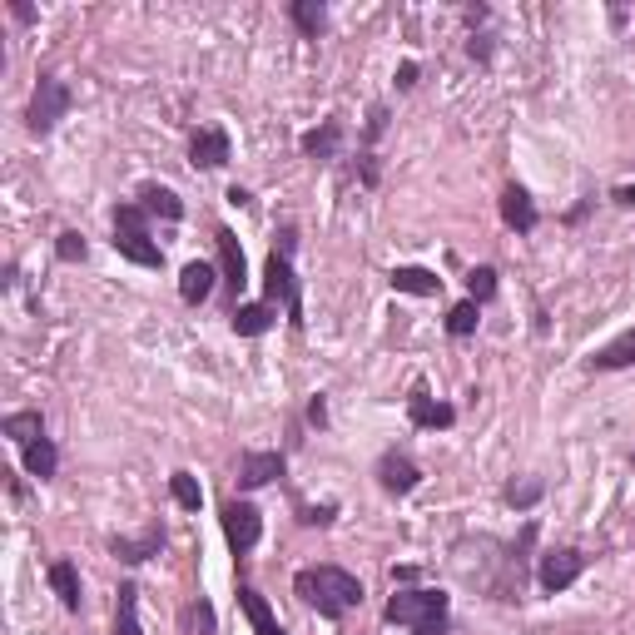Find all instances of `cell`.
I'll use <instances>...</instances> for the list:
<instances>
[{"instance_id": "1", "label": "cell", "mask_w": 635, "mask_h": 635, "mask_svg": "<svg viewBox=\"0 0 635 635\" xmlns=\"http://www.w3.org/2000/svg\"><path fill=\"white\" fill-rule=\"evenodd\" d=\"M293 596L323 621H343L353 606H363V581L343 566H303L293 576Z\"/></svg>"}, {"instance_id": "2", "label": "cell", "mask_w": 635, "mask_h": 635, "mask_svg": "<svg viewBox=\"0 0 635 635\" xmlns=\"http://www.w3.org/2000/svg\"><path fill=\"white\" fill-rule=\"evenodd\" d=\"M387 626H407L412 635H447L452 631V606L442 591H397L382 606Z\"/></svg>"}, {"instance_id": "3", "label": "cell", "mask_w": 635, "mask_h": 635, "mask_svg": "<svg viewBox=\"0 0 635 635\" xmlns=\"http://www.w3.org/2000/svg\"><path fill=\"white\" fill-rule=\"evenodd\" d=\"M115 254H125L129 263H139V268H159V263H164V249L149 239V214H144V204H120V209H115Z\"/></svg>"}, {"instance_id": "4", "label": "cell", "mask_w": 635, "mask_h": 635, "mask_svg": "<svg viewBox=\"0 0 635 635\" xmlns=\"http://www.w3.org/2000/svg\"><path fill=\"white\" fill-rule=\"evenodd\" d=\"M263 303H273V308L283 303L288 323L303 328V288H298V273L283 254H268V263H263Z\"/></svg>"}, {"instance_id": "5", "label": "cell", "mask_w": 635, "mask_h": 635, "mask_svg": "<svg viewBox=\"0 0 635 635\" xmlns=\"http://www.w3.org/2000/svg\"><path fill=\"white\" fill-rule=\"evenodd\" d=\"M65 115H70V90H65V80L40 75V85H35V95H30V110H25V125L35 129V134H50Z\"/></svg>"}, {"instance_id": "6", "label": "cell", "mask_w": 635, "mask_h": 635, "mask_svg": "<svg viewBox=\"0 0 635 635\" xmlns=\"http://www.w3.org/2000/svg\"><path fill=\"white\" fill-rule=\"evenodd\" d=\"M581 571H586V551H576V546H556V551H546L541 556V571H536V581H541V591H566V586H576L581 581Z\"/></svg>"}, {"instance_id": "7", "label": "cell", "mask_w": 635, "mask_h": 635, "mask_svg": "<svg viewBox=\"0 0 635 635\" xmlns=\"http://www.w3.org/2000/svg\"><path fill=\"white\" fill-rule=\"evenodd\" d=\"M219 521H224V536H229L234 556H249L258 546V536H263V516H258L254 502H229Z\"/></svg>"}, {"instance_id": "8", "label": "cell", "mask_w": 635, "mask_h": 635, "mask_svg": "<svg viewBox=\"0 0 635 635\" xmlns=\"http://www.w3.org/2000/svg\"><path fill=\"white\" fill-rule=\"evenodd\" d=\"M378 482H382V492L407 497V492H417L422 472H417V462H412V457H402V452H382V457H378Z\"/></svg>"}, {"instance_id": "9", "label": "cell", "mask_w": 635, "mask_h": 635, "mask_svg": "<svg viewBox=\"0 0 635 635\" xmlns=\"http://www.w3.org/2000/svg\"><path fill=\"white\" fill-rule=\"evenodd\" d=\"M229 154H234V144H229V134H224L219 125L199 129L194 144H189V164H194V169H224Z\"/></svg>"}, {"instance_id": "10", "label": "cell", "mask_w": 635, "mask_h": 635, "mask_svg": "<svg viewBox=\"0 0 635 635\" xmlns=\"http://www.w3.org/2000/svg\"><path fill=\"white\" fill-rule=\"evenodd\" d=\"M407 417H412V427H427V432H437V427H452V422H457V407H452V402H437V397H427L422 387H412V397H407Z\"/></svg>"}, {"instance_id": "11", "label": "cell", "mask_w": 635, "mask_h": 635, "mask_svg": "<svg viewBox=\"0 0 635 635\" xmlns=\"http://www.w3.org/2000/svg\"><path fill=\"white\" fill-rule=\"evenodd\" d=\"M214 244H219V268H224V283H229V293L239 298V293H244V283H249V263H244V249H239L234 229H214Z\"/></svg>"}, {"instance_id": "12", "label": "cell", "mask_w": 635, "mask_h": 635, "mask_svg": "<svg viewBox=\"0 0 635 635\" xmlns=\"http://www.w3.org/2000/svg\"><path fill=\"white\" fill-rule=\"evenodd\" d=\"M283 452H244V462H239V487L244 492H254V487H268L273 477H283Z\"/></svg>"}, {"instance_id": "13", "label": "cell", "mask_w": 635, "mask_h": 635, "mask_svg": "<svg viewBox=\"0 0 635 635\" xmlns=\"http://www.w3.org/2000/svg\"><path fill=\"white\" fill-rule=\"evenodd\" d=\"M110 551H115L125 566H139V561H149V556H159V551H164V526L154 521L144 536H115V541H110Z\"/></svg>"}, {"instance_id": "14", "label": "cell", "mask_w": 635, "mask_h": 635, "mask_svg": "<svg viewBox=\"0 0 635 635\" xmlns=\"http://www.w3.org/2000/svg\"><path fill=\"white\" fill-rule=\"evenodd\" d=\"M502 219H507V229H516V234H531L541 224V214H536V204H531V194L521 184L502 189Z\"/></svg>"}, {"instance_id": "15", "label": "cell", "mask_w": 635, "mask_h": 635, "mask_svg": "<svg viewBox=\"0 0 635 635\" xmlns=\"http://www.w3.org/2000/svg\"><path fill=\"white\" fill-rule=\"evenodd\" d=\"M214 278H219V268H214V263H204V258L184 263V273H179V298H184L189 308H199V303L214 293Z\"/></svg>"}, {"instance_id": "16", "label": "cell", "mask_w": 635, "mask_h": 635, "mask_svg": "<svg viewBox=\"0 0 635 635\" xmlns=\"http://www.w3.org/2000/svg\"><path fill=\"white\" fill-rule=\"evenodd\" d=\"M50 591L60 596L65 611H80L85 591H80V571H75V561H50Z\"/></svg>"}, {"instance_id": "17", "label": "cell", "mask_w": 635, "mask_h": 635, "mask_svg": "<svg viewBox=\"0 0 635 635\" xmlns=\"http://www.w3.org/2000/svg\"><path fill=\"white\" fill-rule=\"evenodd\" d=\"M278 323V308L273 303H239L234 308V333L239 338H258V333H268Z\"/></svg>"}, {"instance_id": "18", "label": "cell", "mask_w": 635, "mask_h": 635, "mask_svg": "<svg viewBox=\"0 0 635 635\" xmlns=\"http://www.w3.org/2000/svg\"><path fill=\"white\" fill-rule=\"evenodd\" d=\"M387 283H392L397 293H412V298H432V293L442 288V278H437L432 268H392Z\"/></svg>"}, {"instance_id": "19", "label": "cell", "mask_w": 635, "mask_h": 635, "mask_svg": "<svg viewBox=\"0 0 635 635\" xmlns=\"http://www.w3.org/2000/svg\"><path fill=\"white\" fill-rule=\"evenodd\" d=\"M239 606H244V616H249V626H254V635H283V626L273 621V611H268V601L258 596L254 586L244 581L239 586Z\"/></svg>"}, {"instance_id": "20", "label": "cell", "mask_w": 635, "mask_h": 635, "mask_svg": "<svg viewBox=\"0 0 635 635\" xmlns=\"http://www.w3.org/2000/svg\"><path fill=\"white\" fill-rule=\"evenodd\" d=\"M139 199H144V214H159V219H184V199L174 194V189H164V184H144L139 189Z\"/></svg>"}, {"instance_id": "21", "label": "cell", "mask_w": 635, "mask_h": 635, "mask_svg": "<svg viewBox=\"0 0 635 635\" xmlns=\"http://www.w3.org/2000/svg\"><path fill=\"white\" fill-rule=\"evenodd\" d=\"M631 363H635V328H631V333H621L616 343H606V348L591 358V368H596V373H616V368H631Z\"/></svg>"}, {"instance_id": "22", "label": "cell", "mask_w": 635, "mask_h": 635, "mask_svg": "<svg viewBox=\"0 0 635 635\" xmlns=\"http://www.w3.org/2000/svg\"><path fill=\"white\" fill-rule=\"evenodd\" d=\"M288 15H293V25H298L308 40H318V35L328 30V5H323V0H293Z\"/></svg>"}, {"instance_id": "23", "label": "cell", "mask_w": 635, "mask_h": 635, "mask_svg": "<svg viewBox=\"0 0 635 635\" xmlns=\"http://www.w3.org/2000/svg\"><path fill=\"white\" fill-rule=\"evenodd\" d=\"M0 427H5V437H10V442H20V447H30V442H40V437H45V417H40V412H10Z\"/></svg>"}, {"instance_id": "24", "label": "cell", "mask_w": 635, "mask_h": 635, "mask_svg": "<svg viewBox=\"0 0 635 635\" xmlns=\"http://www.w3.org/2000/svg\"><path fill=\"white\" fill-rule=\"evenodd\" d=\"M55 467H60V452H55V442H50V437H40V442H30V447H25V472H30V477L50 482V477H55Z\"/></svg>"}, {"instance_id": "25", "label": "cell", "mask_w": 635, "mask_h": 635, "mask_svg": "<svg viewBox=\"0 0 635 635\" xmlns=\"http://www.w3.org/2000/svg\"><path fill=\"white\" fill-rule=\"evenodd\" d=\"M338 139H343V125H338V120H323L318 129L303 134V154H308V159H333Z\"/></svg>"}, {"instance_id": "26", "label": "cell", "mask_w": 635, "mask_h": 635, "mask_svg": "<svg viewBox=\"0 0 635 635\" xmlns=\"http://www.w3.org/2000/svg\"><path fill=\"white\" fill-rule=\"evenodd\" d=\"M179 631L184 635H214L219 631V616H214V606L199 596V601H189L184 611H179Z\"/></svg>"}, {"instance_id": "27", "label": "cell", "mask_w": 635, "mask_h": 635, "mask_svg": "<svg viewBox=\"0 0 635 635\" xmlns=\"http://www.w3.org/2000/svg\"><path fill=\"white\" fill-rule=\"evenodd\" d=\"M115 635H144L139 631V586H134V581L120 586V601H115Z\"/></svg>"}, {"instance_id": "28", "label": "cell", "mask_w": 635, "mask_h": 635, "mask_svg": "<svg viewBox=\"0 0 635 635\" xmlns=\"http://www.w3.org/2000/svg\"><path fill=\"white\" fill-rule=\"evenodd\" d=\"M169 497H174L184 511L204 507V487H199V477H194V472H174V477H169Z\"/></svg>"}, {"instance_id": "29", "label": "cell", "mask_w": 635, "mask_h": 635, "mask_svg": "<svg viewBox=\"0 0 635 635\" xmlns=\"http://www.w3.org/2000/svg\"><path fill=\"white\" fill-rule=\"evenodd\" d=\"M477 323H482V308H477L472 298H467V303H457V308L447 313V333H452V338H472V333H477Z\"/></svg>"}, {"instance_id": "30", "label": "cell", "mask_w": 635, "mask_h": 635, "mask_svg": "<svg viewBox=\"0 0 635 635\" xmlns=\"http://www.w3.org/2000/svg\"><path fill=\"white\" fill-rule=\"evenodd\" d=\"M492 293H497V268H492V263L472 268V273H467V298H472V303L482 308V303H487Z\"/></svg>"}, {"instance_id": "31", "label": "cell", "mask_w": 635, "mask_h": 635, "mask_svg": "<svg viewBox=\"0 0 635 635\" xmlns=\"http://www.w3.org/2000/svg\"><path fill=\"white\" fill-rule=\"evenodd\" d=\"M55 254H60V263H85V239L80 234H60V244H55Z\"/></svg>"}, {"instance_id": "32", "label": "cell", "mask_w": 635, "mask_h": 635, "mask_svg": "<svg viewBox=\"0 0 635 635\" xmlns=\"http://www.w3.org/2000/svg\"><path fill=\"white\" fill-rule=\"evenodd\" d=\"M536 497H541V482H511L507 487L511 507H536Z\"/></svg>"}, {"instance_id": "33", "label": "cell", "mask_w": 635, "mask_h": 635, "mask_svg": "<svg viewBox=\"0 0 635 635\" xmlns=\"http://www.w3.org/2000/svg\"><path fill=\"white\" fill-rule=\"evenodd\" d=\"M333 511H338V507H303V521H308V526H328V521H333Z\"/></svg>"}, {"instance_id": "34", "label": "cell", "mask_w": 635, "mask_h": 635, "mask_svg": "<svg viewBox=\"0 0 635 635\" xmlns=\"http://www.w3.org/2000/svg\"><path fill=\"white\" fill-rule=\"evenodd\" d=\"M308 422H313V427H328V402H323V397L308 402Z\"/></svg>"}, {"instance_id": "35", "label": "cell", "mask_w": 635, "mask_h": 635, "mask_svg": "<svg viewBox=\"0 0 635 635\" xmlns=\"http://www.w3.org/2000/svg\"><path fill=\"white\" fill-rule=\"evenodd\" d=\"M417 85V65L407 60V65H397V90H412Z\"/></svg>"}, {"instance_id": "36", "label": "cell", "mask_w": 635, "mask_h": 635, "mask_svg": "<svg viewBox=\"0 0 635 635\" xmlns=\"http://www.w3.org/2000/svg\"><path fill=\"white\" fill-rule=\"evenodd\" d=\"M229 204H234V209H249V204H254V194H249V189H239V184H234V189H229Z\"/></svg>"}, {"instance_id": "37", "label": "cell", "mask_w": 635, "mask_h": 635, "mask_svg": "<svg viewBox=\"0 0 635 635\" xmlns=\"http://www.w3.org/2000/svg\"><path fill=\"white\" fill-rule=\"evenodd\" d=\"M611 199H616V204H626V209H635V184H621Z\"/></svg>"}, {"instance_id": "38", "label": "cell", "mask_w": 635, "mask_h": 635, "mask_svg": "<svg viewBox=\"0 0 635 635\" xmlns=\"http://www.w3.org/2000/svg\"><path fill=\"white\" fill-rule=\"evenodd\" d=\"M631 462H635V457H631Z\"/></svg>"}]
</instances>
